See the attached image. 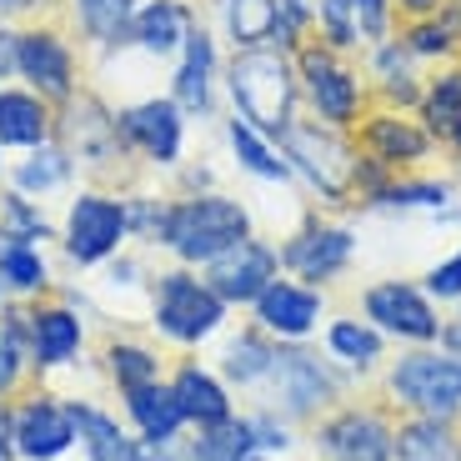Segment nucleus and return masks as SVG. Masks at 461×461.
I'll return each instance as SVG.
<instances>
[{"label": "nucleus", "instance_id": "nucleus-12", "mask_svg": "<svg viewBox=\"0 0 461 461\" xmlns=\"http://www.w3.org/2000/svg\"><path fill=\"white\" fill-rule=\"evenodd\" d=\"M351 140H357V150H366L371 161H381L386 171H411V166H421L437 150V140H431V131L416 121L411 111H396V105H376V111H366L357 121V131H351Z\"/></svg>", "mask_w": 461, "mask_h": 461}, {"label": "nucleus", "instance_id": "nucleus-26", "mask_svg": "<svg viewBox=\"0 0 461 461\" xmlns=\"http://www.w3.org/2000/svg\"><path fill=\"white\" fill-rule=\"evenodd\" d=\"M221 140H226V156L241 176H251V181H261V185H286L291 181V166H286V156H281V146L266 136V131H256L251 121L226 115V121H221Z\"/></svg>", "mask_w": 461, "mask_h": 461}, {"label": "nucleus", "instance_id": "nucleus-11", "mask_svg": "<svg viewBox=\"0 0 461 461\" xmlns=\"http://www.w3.org/2000/svg\"><path fill=\"white\" fill-rule=\"evenodd\" d=\"M392 396L431 421H456L461 416V361L447 351H411L386 376Z\"/></svg>", "mask_w": 461, "mask_h": 461}, {"label": "nucleus", "instance_id": "nucleus-7", "mask_svg": "<svg viewBox=\"0 0 461 461\" xmlns=\"http://www.w3.org/2000/svg\"><path fill=\"white\" fill-rule=\"evenodd\" d=\"M150 326L176 346H201L226 326V301L196 266H166L150 276Z\"/></svg>", "mask_w": 461, "mask_h": 461}, {"label": "nucleus", "instance_id": "nucleus-28", "mask_svg": "<svg viewBox=\"0 0 461 461\" xmlns=\"http://www.w3.org/2000/svg\"><path fill=\"white\" fill-rule=\"evenodd\" d=\"M176 396V406H181L185 416V427H216V421H226L230 416V392H226V381L216 376V371L196 366V361H181L176 366V376L166 381Z\"/></svg>", "mask_w": 461, "mask_h": 461}, {"label": "nucleus", "instance_id": "nucleus-15", "mask_svg": "<svg viewBox=\"0 0 461 461\" xmlns=\"http://www.w3.org/2000/svg\"><path fill=\"white\" fill-rule=\"evenodd\" d=\"M201 276L211 281V291H216L226 306H251V301L281 276V251L271 241H261V236H246V241H236L230 251H221L211 266H201Z\"/></svg>", "mask_w": 461, "mask_h": 461}, {"label": "nucleus", "instance_id": "nucleus-16", "mask_svg": "<svg viewBox=\"0 0 461 461\" xmlns=\"http://www.w3.org/2000/svg\"><path fill=\"white\" fill-rule=\"evenodd\" d=\"M261 386H271V411H286V416H312L316 406H326L336 396V376L301 346H276L271 376Z\"/></svg>", "mask_w": 461, "mask_h": 461}, {"label": "nucleus", "instance_id": "nucleus-30", "mask_svg": "<svg viewBox=\"0 0 461 461\" xmlns=\"http://www.w3.org/2000/svg\"><path fill=\"white\" fill-rule=\"evenodd\" d=\"M216 35L230 50H251L276 41V0H211Z\"/></svg>", "mask_w": 461, "mask_h": 461}, {"label": "nucleus", "instance_id": "nucleus-14", "mask_svg": "<svg viewBox=\"0 0 461 461\" xmlns=\"http://www.w3.org/2000/svg\"><path fill=\"white\" fill-rule=\"evenodd\" d=\"M11 441L21 461H60L70 447H76V416H70V402L50 392L25 396L21 406H11Z\"/></svg>", "mask_w": 461, "mask_h": 461}, {"label": "nucleus", "instance_id": "nucleus-32", "mask_svg": "<svg viewBox=\"0 0 461 461\" xmlns=\"http://www.w3.org/2000/svg\"><path fill=\"white\" fill-rule=\"evenodd\" d=\"M60 226L50 221L46 201H31L21 196L15 185H0V241H31V246H46L56 241Z\"/></svg>", "mask_w": 461, "mask_h": 461}, {"label": "nucleus", "instance_id": "nucleus-29", "mask_svg": "<svg viewBox=\"0 0 461 461\" xmlns=\"http://www.w3.org/2000/svg\"><path fill=\"white\" fill-rule=\"evenodd\" d=\"M121 402H126V416H131V427H136V437L150 441V447L176 441L185 431V416H181V406H176V396H171L166 381L131 386V392H121Z\"/></svg>", "mask_w": 461, "mask_h": 461}, {"label": "nucleus", "instance_id": "nucleus-24", "mask_svg": "<svg viewBox=\"0 0 461 461\" xmlns=\"http://www.w3.org/2000/svg\"><path fill=\"white\" fill-rule=\"evenodd\" d=\"M76 176L81 171H76V161H70V150L60 146V140L21 150V156H11V166H5V185H15V191L31 196V201L70 196V191H76Z\"/></svg>", "mask_w": 461, "mask_h": 461}, {"label": "nucleus", "instance_id": "nucleus-46", "mask_svg": "<svg viewBox=\"0 0 461 461\" xmlns=\"http://www.w3.org/2000/svg\"><path fill=\"white\" fill-rule=\"evenodd\" d=\"M427 296H441V301H461V251L447 256L441 266L427 271Z\"/></svg>", "mask_w": 461, "mask_h": 461}, {"label": "nucleus", "instance_id": "nucleus-52", "mask_svg": "<svg viewBox=\"0 0 461 461\" xmlns=\"http://www.w3.org/2000/svg\"><path fill=\"white\" fill-rule=\"evenodd\" d=\"M246 461H266V456H261V451H251V456H246Z\"/></svg>", "mask_w": 461, "mask_h": 461}, {"label": "nucleus", "instance_id": "nucleus-47", "mask_svg": "<svg viewBox=\"0 0 461 461\" xmlns=\"http://www.w3.org/2000/svg\"><path fill=\"white\" fill-rule=\"evenodd\" d=\"M41 15H60V0H0V21L5 25H25Z\"/></svg>", "mask_w": 461, "mask_h": 461}, {"label": "nucleus", "instance_id": "nucleus-53", "mask_svg": "<svg viewBox=\"0 0 461 461\" xmlns=\"http://www.w3.org/2000/svg\"><path fill=\"white\" fill-rule=\"evenodd\" d=\"M0 301H5V291H0Z\"/></svg>", "mask_w": 461, "mask_h": 461}, {"label": "nucleus", "instance_id": "nucleus-18", "mask_svg": "<svg viewBox=\"0 0 461 461\" xmlns=\"http://www.w3.org/2000/svg\"><path fill=\"white\" fill-rule=\"evenodd\" d=\"M251 312H256V326H261L271 341H306V336L321 326L326 301H321V291L306 286V281H281L276 276L251 301Z\"/></svg>", "mask_w": 461, "mask_h": 461}, {"label": "nucleus", "instance_id": "nucleus-17", "mask_svg": "<svg viewBox=\"0 0 461 461\" xmlns=\"http://www.w3.org/2000/svg\"><path fill=\"white\" fill-rule=\"evenodd\" d=\"M357 256V236L346 226H331V221H312L301 226L296 236H286L281 246V271H291L306 286H321V281L341 276L346 266Z\"/></svg>", "mask_w": 461, "mask_h": 461}, {"label": "nucleus", "instance_id": "nucleus-25", "mask_svg": "<svg viewBox=\"0 0 461 461\" xmlns=\"http://www.w3.org/2000/svg\"><path fill=\"white\" fill-rule=\"evenodd\" d=\"M76 416V441H81L86 461H156L150 441H140L136 431H126L115 416H105L91 402H70Z\"/></svg>", "mask_w": 461, "mask_h": 461}, {"label": "nucleus", "instance_id": "nucleus-48", "mask_svg": "<svg viewBox=\"0 0 461 461\" xmlns=\"http://www.w3.org/2000/svg\"><path fill=\"white\" fill-rule=\"evenodd\" d=\"M15 41H21V25L0 21V86H15Z\"/></svg>", "mask_w": 461, "mask_h": 461}, {"label": "nucleus", "instance_id": "nucleus-19", "mask_svg": "<svg viewBox=\"0 0 461 461\" xmlns=\"http://www.w3.org/2000/svg\"><path fill=\"white\" fill-rule=\"evenodd\" d=\"M201 21L196 0H140L136 21H131V46L150 66H171L185 46V31Z\"/></svg>", "mask_w": 461, "mask_h": 461}, {"label": "nucleus", "instance_id": "nucleus-31", "mask_svg": "<svg viewBox=\"0 0 461 461\" xmlns=\"http://www.w3.org/2000/svg\"><path fill=\"white\" fill-rule=\"evenodd\" d=\"M56 286L50 276V261H46V246H31V241H0V291L11 301H31V296H46Z\"/></svg>", "mask_w": 461, "mask_h": 461}, {"label": "nucleus", "instance_id": "nucleus-50", "mask_svg": "<svg viewBox=\"0 0 461 461\" xmlns=\"http://www.w3.org/2000/svg\"><path fill=\"white\" fill-rule=\"evenodd\" d=\"M441 351H447V357H456V361H461V321L441 326Z\"/></svg>", "mask_w": 461, "mask_h": 461}, {"label": "nucleus", "instance_id": "nucleus-41", "mask_svg": "<svg viewBox=\"0 0 461 461\" xmlns=\"http://www.w3.org/2000/svg\"><path fill=\"white\" fill-rule=\"evenodd\" d=\"M316 41H326L331 50H361L357 35V5L351 0H316Z\"/></svg>", "mask_w": 461, "mask_h": 461}, {"label": "nucleus", "instance_id": "nucleus-23", "mask_svg": "<svg viewBox=\"0 0 461 461\" xmlns=\"http://www.w3.org/2000/svg\"><path fill=\"white\" fill-rule=\"evenodd\" d=\"M56 140V105L46 95H35L31 86H0V150L21 156Z\"/></svg>", "mask_w": 461, "mask_h": 461}, {"label": "nucleus", "instance_id": "nucleus-6", "mask_svg": "<svg viewBox=\"0 0 461 461\" xmlns=\"http://www.w3.org/2000/svg\"><path fill=\"white\" fill-rule=\"evenodd\" d=\"M291 60H296V81H301V105L316 115V121H326V126L336 131H357V121L371 111V86L361 81L357 70L346 66L341 50H331L326 41H301L296 50H291Z\"/></svg>", "mask_w": 461, "mask_h": 461}, {"label": "nucleus", "instance_id": "nucleus-22", "mask_svg": "<svg viewBox=\"0 0 461 461\" xmlns=\"http://www.w3.org/2000/svg\"><path fill=\"white\" fill-rule=\"evenodd\" d=\"M392 441H396V431L386 427V416L351 406V411H336L326 421L316 447L331 461H392Z\"/></svg>", "mask_w": 461, "mask_h": 461}, {"label": "nucleus", "instance_id": "nucleus-49", "mask_svg": "<svg viewBox=\"0 0 461 461\" xmlns=\"http://www.w3.org/2000/svg\"><path fill=\"white\" fill-rule=\"evenodd\" d=\"M441 11H451V0H396V15L402 21H431Z\"/></svg>", "mask_w": 461, "mask_h": 461}, {"label": "nucleus", "instance_id": "nucleus-1", "mask_svg": "<svg viewBox=\"0 0 461 461\" xmlns=\"http://www.w3.org/2000/svg\"><path fill=\"white\" fill-rule=\"evenodd\" d=\"M221 101L230 105V115H241L271 140H281L286 126L301 115V81L291 50L281 46L230 50L226 66H221Z\"/></svg>", "mask_w": 461, "mask_h": 461}, {"label": "nucleus", "instance_id": "nucleus-4", "mask_svg": "<svg viewBox=\"0 0 461 461\" xmlns=\"http://www.w3.org/2000/svg\"><path fill=\"white\" fill-rule=\"evenodd\" d=\"M15 81L31 86L35 95H46L56 111L76 91L91 86V60H86L81 41L70 35V25L60 15H41V21L21 25V41H15Z\"/></svg>", "mask_w": 461, "mask_h": 461}, {"label": "nucleus", "instance_id": "nucleus-40", "mask_svg": "<svg viewBox=\"0 0 461 461\" xmlns=\"http://www.w3.org/2000/svg\"><path fill=\"white\" fill-rule=\"evenodd\" d=\"M326 346H331L336 361H346V366H357V371L381 361V331L366 321H331L326 326Z\"/></svg>", "mask_w": 461, "mask_h": 461}, {"label": "nucleus", "instance_id": "nucleus-51", "mask_svg": "<svg viewBox=\"0 0 461 461\" xmlns=\"http://www.w3.org/2000/svg\"><path fill=\"white\" fill-rule=\"evenodd\" d=\"M5 166H11V156H5V150H0V185H5Z\"/></svg>", "mask_w": 461, "mask_h": 461}, {"label": "nucleus", "instance_id": "nucleus-20", "mask_svg": "<svg viewBox=\"0 0 461 461\" xmlns=\"http://www.w3.org/2000/svg\"><path fill=\"white\" fill-rule=\"evenodd\" d=\"M140 0H60V21L81 41L91 56L131 46V21H136Z\"/></svg>", "mask_w": 461, "mask_h": 461}, {"label": "nucleus", "instance_id": "nucleus-44", "mask_svg": "<svg viewBox=\"0 0 461 461\" xmlns=\"http://www.w3.org/2000/svg\"><path fill=\"white\" fill-rule=\"evenodd\" d=\"M25 371H31V357H25V341L11 331V326L0 321V402L15 392L25 381Z\"/></svg>", "mask_w": 461, "mask_h": 461}, {"label": "nucleus", "instance_id": "nucleus-8", "mask_svg": "<svg viewBox=\"0 0 461 461\" xmlns=\"http://www.w3.org/2000/svg\"><path fill=\"white\" fill-rule=\"evenodd\" d=\"M60 256L70 266H105L115 251H126V206H121V191L115 185H76L66 201V216H60Z\"/></svg>", "mask_w": 461, "mask_h": 461}, {"label": "nucleus", "instance_id": "nucleus-43", "mask_svg": "<svg viewBox=\"0 0 461 461\" xmlns=\"http://www.w3.org/2000/svg\"><path fill=\"white\" fill-rule=\"evenodd\" d=\"M357 5V35H361V50L392 41V21H396V0H351Z\"/></svg>", "mask_w": 461, "mask_h": 461}, {"label": "nucleus", "instance_id": "nucleus-42", "mask_svg": "<svg viewBox=\"0 0 461 461\" xmlns=\"http://www.w3.org/2000/svg\"><path fill=\"white\" fill-rule=\"evenodd\" d=\"M316 35V0H276V41L271 46L296 50Z\"/></svg>", "mask_w": 461, "mask_h": 461}, {"label": "nucleus", "instance_id": "nucleus-38", "mask_svg": "<svg viewBox=\"0 0 461 461\" xmlns=\"http://www.w3.org/2000/svg\"><path fill=\"white\" fill-rule=\"evenodd\" d=\"M191 451H196V461H246L256 451L251 416H226L216 427H201L191 437Z\"/></svg>", "mask_w": 461, "mask_h": 461}, {"label": "nucleus", "instance_id": "nucleus-39", "mask_svg": "<svg viewBox=\"0 0 461 461\" xmlns=\"http://www.w3.org/2000/svg\"><path fill=\"white\" fill-rule=\"evenodd\" d=\"M105 371H111L115 392H131V386L161 381V357L140 341H111L105 346Z\"/></svg>", "mask_w": 461, "mask_h": 461}, {"label": "nucleus", "instance_id": "nucleus-35", "mask_svg": "<svg viewBox=\"0 0 461 461\" xmlns=\"http://www.w3.org/2000/svg\"><path fill=\"white\" fill-rule=\"evenodd\" d=\"M392 461H461V447L451 441L447 421L411 416L392 441Z\"/></svg>", "mask_w": 461, "mask_h": 461}, {"label": "nucleus", "instance_id": "nucleus-45", "mask_svg": "<svg viewBox=\"0 0 461 461\" xmlns=\"http://www.w3.org/2000/svg\"><path fill=\"white\" fill-rule=\"evenodd\" d=\"M251 431H256V451H291V427L281 421V411L251 416Z\"/></svg>", "mask_w": 461, "mask_h": 461}, {"label": "nucleus", "instance_id": "nucleus-27", "mask_svg": "<svg viewBox=\"0 0 461 461\" xmlns=\"http://www.w3.org/2000/svg\"><path fill=\"white\" fill-rule=\"evenodd\" d=\"M416 121L431 131L437 146H447L461 161V60L441 66L427 86H421V105H416Z\"/></svg>", "mask_w": 461, "mask_h": 461}, {"label": "nucleus", "instance_id": "nucleus-36", "mask_svg": "<svg viewBox=\"0 0 461 461\" xmlns=\"http://www.w3.org/2000/svg\"><path fill=\"white\" fill-rule=\"evenodd\" d=\"M411 60H456L461 56V21L451 11L431 15V21H406V31L396 35Z\"/></svg>", "mask_w": 461, "mask_h": 461}, {"label": "nucleus", "instance_id": "nucleus-34", "mask_svg": "<svg viewBox=\"0 0 461 461\" xmlns=\"http://www.w3.org/2000/svg\"><path fill=\"white\" fill-rule=\"evenodd\" d=\"M451 181H437V176H392L376 196H366V206L376 211H447L451 206Z\"/></svg>", "mask_w": 461, "mask_h": 461}, {"label": "nucleus", "instance_id": "nucleus-9", "mask_svg": "<svg viewBox=\"0 0 461 461\" xmlns=\"http://www.w3.org/2000/svg\"><path fill=\"white\" fill-rule=\"evenodd\" d=\"M115 126L126 136L131 156L156 176H171L185 161V150H191V115L166 91H146L136 101H115Z\"/></svg>", "mask_w": 461, "mask_h": 461}, {"label": "nucleus", "instance_id": "nucleus-10", "mask_svg": "<svg viewBox=\"0 0 461 461\" xmlns=\"http://www.w3.org/2000/svg\"><path fill=\"white\" fill-rule=\"evenodd\" d=\"M221 66H226L221 35L211 31L206 21H196L191 31H185L181 56L171 60V76H166V95L191 115V126L216 121V111H221Z\"/></svg>", "mask_w": 461, "mask_h": 461}, {"label": "nucleus", "instance_id": "nucleus-37", "mask_svg": "<svg viewBox=\"0 0 461 461\" xmlns=\"http://www.w3.org/2000/svg\"><path fill=\"white\" fill-rule=\"evenodd\" d=\"M121 206H126V236L140 246H161L166 230V211H171V196L156 191V185H121Z\"/></svg>", "mask_w": 461, "mask_h": 461}, {"label": "nucleus", "instance_id": "nucleus-13", "mask_svg": "<svg viewBox=\"0 0 461 461\" xmlns=\"http://www.w3.org/2000/svg\"><path fill=\"white\" fill-rule=\"evenodd\" d=\"M361 306H366V321L386 336H402V341H416V346L441 341L437 306H431V296L421 286H411V281H376V286H366Z\"/></svg>", "mask_w": 461, "mask_h": 461}, {"label": "nucleus", "instance_id": "nucleus-2", "mask_svg": "<svg viewBox=\"0 0 461 461\" xmlns=\"http://www.w3.org/2000/svg\"><path fill=\"white\" fill-rule=\"evenodd\" d=\"M246 236H256L246 201L226 196V191H176L171 211H166L161 251H171L176 266H196L201 271Z\"/></svg>", "mask_w": 461, "mask_h": 461}, {"label": "nucleus", "instance_id": "nucleus-5", "mask_svg": "<svg viewBox=\"0 0 461 461\" xmlns=\"http://www.w3.org/2000/svg\"><path fill=\"white\" fill-rule=\"evenodd\" d=\"M276 146L286 156L291 176L312 185L321 206H341L346 196H357V140H351V131H336L316 115L312 121L296 115Z\"/></svg>", "mask_w": 461, "mask_h": 461}, {"label": "nucleus", "instance_id": "nucleus-21", "mask_svg": "<svg viewBox=\"0 0 461 461\" xmlns=\"http://www.w3.org/2000/svg\"><path fill=\"white\" fill-rule=\"evenodd\" d=\"M86 346V321L76 306L50 301V306H31V336H25V357L35 371H60L81 357Z\"/></svg>", "mask_w": 461, "mask_h": 461}, {"label": "nucleus", "instance_id": "nucleus-3", "mask_svg": "<svg viewBox=\"0 0 461 461\" xmlns=\"http://www.w3.org/2000/svg\"><path fill=\"white\" fill-rule=\"evenodd\" d=\"M56 140L70 150L76 171H81L91 185H115V191L126 185L136 156H131L126 136H121V126H115V105L105 101L95 86L76 91L56 111Z\"/></svg>", "mask_w": 461, "mask_h": 461}, {"label": "nucleus", "instance_id": "nucleus-33", "mask_svg": "<svg viewBox=\"0 0 461 461\" xmlns=\"http://www.w3.org/2000/svg\"><path fill=\"white\" fill-rule=\"evenodd\" d=\"M271 361H276V341H271L261 326H251V331L226 341V351H221V376H226L230 386H261V381L271 376Z\"/></svg>", "mask_w": 461, "mask_h": 461}]
</instances>
